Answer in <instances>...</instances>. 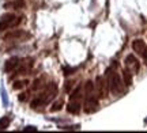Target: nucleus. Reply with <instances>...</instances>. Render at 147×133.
I'll list each match as a JSON object with an SVG mask.
<instances>
[{
	"instance_id": "f257e3e1",
	"label": "nucleus",
	"mask_w": 147,
	"mask_h": 133,
	"mask_svg": "<svg viewBox=\"0 0 147 133\" xmlns=\"http://www.w3.org/2000/svg\"><path fill=\"white\" fill-rule=\"evenodd\" d=\"M106 76H108V86H109V90L112 94H115V95H119L121 94L123 91H124V83L121 82L120 76L113 72V69L109 68L106 71Z\"/></svg>"
},
{
	"instance_id": "f03ea898",
	"label": "nucleus",
	"mask_w": 147,
	"mask_h": 133,
	"mask_svg": "<svg viewBox=\"0 0 147 133\" xmlns=\"http://www.w3.org/2000/svg\"><path fill=\"white\" fill-rule=\"evenodd\" d=\"M22 18H16L14 14H5L0 18V30H7L8 27H14L18 26L21 23Z\"/></svg>"
},
{
	"instance_id": "7ed1b4c3",
	"label": "nucleus",
	"mask_w": 147,
	"mask_h": 133,
	"mask_svg": "<svg viewBox=\"0 0 147 133\" xmlns=\"http://www.w3.org/2000/svg\"><path fill=\"white\" fill-rule=\"evenodd\" d=\"M56 94H57V84H56V83H49L47 87V90L40 95V98H41V101H42V105H44V103H48L51 99H53Z\"/></svg>"
},
{
	"instance_id": "20e7f679",
	"label": "nucleus",
	"mask_w": 147,
	"mask_h": 133,
	"mask_svg": "<svg viewBox=\"0 0 147 133\" xmlns=\"http://www.w3.org/2000/svg\"><path fill=\"white\" fill-rule=\"evenodd\" d=\"M98 106V99L95 98L93 94L91 95H86V101H84V112L86 113H93L97 110Z\"/></svg>"
},
{
	"instance_id": "39448f33",
	"label": "nucleus",
	"mask_w": 147,
	"mask_h": 133,
	"mask_svg": "<svg viewBox=\"0 0 147 133\" xmlns=\"http://www.w3.org/2000/svg\"><path fill=\"white\" fill-rule=\"evenodd\" d=\"M125 65H127V69H129L131 72H135L136 74L138 71H139V61L135 59V56H127L125 59Z\"/></svg>"
},
{
	"instance_id": "423d86ee",
	"label": "nucleus",
	"mask_w": 147,
	"mask_h": 133,
	"mask_svg": "<svg viewBox=\"0 0 147 133\" xmlns=\"http://www.w3.org/2000/svg\"><path fill=\"white\" fill-rule=\"evenodd\" d=\"M106 84H108V82H104V78L102 76H98L97 78V90H98V96L100 98H105L106 96V92H108V90H106Z\"/></svg>"
},
{
	"instance_id": "0eeeda50",
	"label": "nucleus",
	"mask_w": 147,
	"mask_h": 133,
	"mask_svg": "<svg viewBox=\"0 0 147 133\" xmlns=\"http://www.w3.org/2000/svg\"><path fill=\"white\" fill-rule=\"evenodd\" d=\"M132 48H134V50H135L138 54H143L144 50L147 49V45L143 39H135V41L132 42Z\"/></svg>"
},
{
	"instance_id": "6e6552de",
	"label": "nucleus",
	"mask_w": 147,
	"mask_h": 133,
	"mask_svg": "<svg viewBox=\"0 0 147 133\" xmlns=\"http://www.w3.org/2000/svg\"><path fill=\"white\" fill-rule=\"evenodd\" d=\"M19 65V59L18 57H12V59L7 60L5 61V65H4V71L5 72H11L14 68H16Z\"/></svg>"
},
{
	"instance_id": "1a4fd4ad",
	"label": "nucleus",
	"mask_w": 147,
	"mask_h": 133,
	"mask_svg": "<svg viewBox=\"0 0 147 133\" xmlns=\"http://www.w3.org/2000/svg\"><path fill=\"white\" fill-rule=\"evenodd\" d=\"M25 7V0H14L11 3L4 4V8H12V10H21Z\"/></svg>"
},
{
	"instance_id": "9d476101",
	"label": "nucleus",
	"mask_w": 147,
	"mask_h": 133,
	"mask_svg": "<svg viewBox=\"0 0 147 133\" xmlns=\"http://www.w3.org/2000/svg\"><path fill=\"white\" fill-rule=\"evenodd\" d=\"M67 110H68V113H71V114H78V113L80 112V102L71 101L68 103V106H67Z\"/></svg>"
},
{
	"instance_id": "9b49d317",
	"label": "nucleus",
	"mask_w": 147,
	"mask_h": 133,
	"mask_svg": "<svg viewBox=\"0 0 147 133\" xmlns=\"http://www.w3.org/2000/svg\"><path fill=\"white\" fill-rule=\"evenodd\" d=\"M123 80H124V86H131L132 84V72L129 69H124L123 72Z\"/></svg>"
},
{
	"instance_id": "f8f14e48",
	"label": "nucleus",
	"mask_w": 147,
	"mask_h": 133,
	"mask_svg": "<svg viewBox=\"0 0 147 133\" xmlns=\"http://www.w3.org/2000/svg\"><path fill=\"white\" fill-rule=\"evenodd\" d=\"M82 99V86H78L75 91L71 94V101H76V102H80Z\"/></svg>"
},
{
	"instance_id": "ddd939ff",
	"label": "nucleus",
	"mask_w": 147,
	"mask_h": 133,
	"mask_svg": "<svg viewBox=\"0 0 147 133\" xmlns=\"http://www.w3.org/2000/svg\"><path fill=\"white\" fill-rule=\"evenodd\" d=\"M93 90H94V83L89 80V82L84 84V94H86V95H91V94H93Z\"/></svg>"
},
{
	"instance_id": "4468645a",
	"label": "nucleus",
	"mask_w": 147,
	"mask_h": 133,
	"mask_svg": "<svg viewBox=\"0 0 147 133\" xmlns=\"http://www.w3.org/2000/svg\"><path fill=\"white\" fill-rule=\"evenodd\" d=\"M23 35H25V33L22 31V30H16V31H12L10 34H7L5 39H8V38H19V37H23Z\"/></svg>"
},
{
	"instance_id": "2eb2a0df",
	"label": "nucleus",
	"mask_w": 147,
	"mask_h": 133,
	"mask_svg": "<svg viewBox=\"0 0 147 133\" xmlns=\"http://www.w3.org/2000/svg\"><path fill=\"white\" fill-rule=\"evenodd\" d=\"M10 125V118L8 117H3L0 118V130H4V129L8 128Z\"/></svg>"
},
{
	"instance_id": "dca6fc26",
	"label": "nucleus",
	"mask_w": 147,
	"mask_h": 133,
	"mask_svg": "<svg viewBox=\"0 0 147 133\" xmlns=\"http://www.w3.org/2000/svg\"><path fill=\"white\" fill-rule=\"evenodd\" d=\"M63 105H64V101H63V99H59V101L56 102V103H55L52 107H51V112L55 113V112H59V110H61Z\"/></svg>"
},
{
	"instance_id": "f3484780",
	"label": "nucleus",
	"mask_w": 147,
	"mask_h": 133,
	"mask_svg": "<svg viewBox=\"0 0 147 133\" xmlns=\"http://www.w3.org/2000/svg\"><path fill=\"white\" fill-rule=\"evenodd\" d=\"M26 84H27V80H19V82H15L12 87H14V90H21V88H23Z\"/></svg>"
},
{
	"instance_id": "a211bd4d",
	"label": "nucleus",
	"mask_w": 147,
	"mask_h": 133,
	"mask_svg": "<svg viewBox=\"0 0 147 133\" xmlns=\"http://www.w3.org/2000/svg\"><path fill=\"white\" fill-rule=\"evenodd\" d=\"M23 130H25V132H37V128L36 126H26Z\"/></svg>"
},
{
	"instance_id": "6ab92c4d",
	"label": "nucleus",
	"mask_w": 147,
	"mask_h": 133,
	"mask_svg": "<svg viewBox=\"0 0 147 133\" xmlns=\"http://www.w3.org/2000/svg\"><path fill=\"white\" fill-rule=\"evenodd\" d=\"M71 87H72V82H67L64 88H65V91H69V90H71Z\"/></svg>"
},
{
	"instance_id": "aec40b11",
	"label": "nucleus",
	"mask_w": 147,
	"mask_h": 133,
	"mask_svg": "<svg viewBox=\"0 0 147 133\" xmlns=\"http://www.w3.org/2000/svg\"><path fill=\"white\" fill-rule=\"evenodd\" d=\"M74 71H75V69H71V68H65L64 69V72H65V74L64 75H71L74 72Z\"/></svg>"
},
{
	"instance_id": "412c9836",
	"label": "nucleus",
	"mask_w": 147,
	"mask_h": 133,
	"mask_svg": "<svg viewBox=\"0 0 147 133\" xmlns=\"http://www.w3.org/2000/svg\"><path fill=\"white\" fill-rule=\"evenodd\" d=\"M1 95H3V101H4V105H7V96H5V91L1 88Z\"/></svg>"
},
{
	"instance_id": "4be33fe9",
	"label": "nucleus",
	"mask_w": 147,
	"mask_h": 133,
	"mask_svg": "<svg viewBox=\"0 0 147 133\" xmlns=\"http://www.w3.org/2000/svg\"><path fill=\"white\" fill-rule=\"evenodd\" d=\"M25 99H26V94H21V95H19V101L23 102Z\"/></svg>"
},
{
	"instance_id": "5701e85b",
	"label": "nucleus",
	"mask_w": 147,
	"mask_h": 133,
	"mask_svg": "<svg viewBox=\"0 0 147 133\" xmlns=\"http://www.w3.org/2000/svg\"><path fill=\"white\" fill-rule=\"evenodd\" d=\"M142 56H143V59H144V63H146V65H147V49L144 50V53H143Z\"/></svg>"
}]
</instances>
